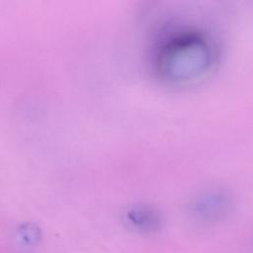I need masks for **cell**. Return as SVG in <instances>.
<instances>
[{"label": "cell", "instance_id": "cell-1", "mask_svg": "<svg viewBox=\"0 0 253 253\" xmlns=\"http://www.w3.org/2000/svg\"><path fill=\"white\" fill-rule=\"evenodd\" d=\"M206 39L195 33H186L174 39L164 50V65L175 80H191L208 70L212 50Z\"/></svg>", "mask_w": 253, "mask_h": 253}, {"label": "cell", "instance_id": "cell-2", "mask_svg": "<svg viewBox=\"0 0 253 253\" xmlns=\"http://www.w3.org/2000/svg\"><path fill=\"white\" fill-rule=\"evenodd\" d=\"M228 201L222 196H210L198 200L192 208V212L199 220L213 221L220 218L228 210Z\"/></svg>", "mask_w": 253, "mask_h": 253}]
</instances>
